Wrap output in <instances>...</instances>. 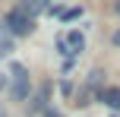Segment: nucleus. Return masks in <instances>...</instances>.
I'll use <instances>...</instances> for the list:
<instances>
[{
    "label": "nucleus",
    "mask_w": 120,
    "mask_h": 117,
    "mask_svg": "<svg viewBox=\"0 0 120 117\" xmlns=\"http://www.w3.org/2000/svg\"><path fill=\"white\" fill-rule=\"evenodd\" d=\"M3 29L10 32L13 38H22V35H32V29H35V22H32V16L25 10H13V13H6V19H3Z\"/></svg>",
    "instance_id": "f257e3e1"
},
{
    "label": "nucleus",
    "mask_w": 120,
    "mask_h": 117,
    "mask_svg": "<svg viewBox=\"0 0 120 117\" xmlns=\"http://www.w3.org/2000/svg\"><path fill=\"white\" fill-rule=\"evenodd\" d=\"M10 95L16 101L29 98V70H25L22 63H13L10 67Z\"/></svg>",
    "instance_id": "f03ea898"
},
{
    "label": "nucleus",
    "mask_w": 120,
    "mask_h": 117,
    "mask_svg": "<svg viewBox=\"0 0 120 117\" xmlns=\"http://www.w3.org/2000/svg\"><path fill=\"white\" fill-rule=\"evenodd\" d=\"M57 48H60V54H79L85 48V38H82V32H70V35L57 38Z\"/></svg>",
    "instance_id": "7ed1b4c3"
},
{
    "label": "nucleus",
    "mask_w": 120,
    "mask_h": 117,
    "mask_svg": "<svg viewBox=\"0 0 120 117\" xmlns=\"http://www.w3.org/2000/svg\"><path fill=\"white\" fill-rule=\"evenodd\" d=\"M19 10H25L32 19H35V16H41V13H51V0H22Z\"/></svg>",
    "instance_id": "20e7f679"
},
{
    "label": "nucleus",
    "mask_w": 120,
    "mask_h": 117,
    "mask_svg": "<svg viewBox=\"0 0 120 117\" xmlns=\"http://www.w3.org/2000/svg\"><path fill=\"white\" fill-rule=\"evenodd\" d=\"M48 95H51V86H41V89H38V95L32 98V105H29V114L48 111Z\"/></svg>",
    "instance_id": "39448f33"
},
{
    "label": "nucleus",
    "mask_w": 120,
    "mask_h": 117,
    "mask_svg": "<svg viewBox=\"0 0 120 117\" xmlns=\"http://www.w3.org/2000/svg\"><path fill=\"white\" fill-rule=\"evenodd\" d=\"M98 101L108 105L111 111H120V89H101L98 92Z\"/></svg>",
    "instance_id": "423d86ee"
},
{
    "label": "nucleus",
    "mask_w": 120,
    "mask_h": 117,
    "mask_svg": "<svg viewBox=\"0 0 120 117\" xmlns=\"http://www.w3.org/2000/svg\"><path fill=\"white\" fill-rule=\"evenodd\" d=\"M10 51H13V35L6 29H0V57H6Z\"/></svg>",
    "instance_id": "0eeeda50"
},
{
    "label": "nucleus",
    "mask_w": 120,
    "mask_h": 117,
    "mask_svg": "<svg viewBox=\"0 0 120 117\" xmlns=\"http://www.w3.org/2000/svg\"><path fill=\"white\" fill-rule=\"evenodd\" d=\"M60 16H63V22H70V19H79V16H82V6H79V10H66V13H60Z\"/></svg>",
    "instance_id": "6e6552de"
},
{
    "label": "nucleus",
    "mask_w": 120,
    "mask_h": 117,
    "mask_svg": "<svg viewBox=\"0 0 120 117\" xmlns=\"http://www.w3.org/2000/svg\"><path fill=\"white\" fill-rule=\"evenodd\" d=\"M3 89H10V76H3V73H0V92H3Z\"/></svg>",
    "instance_id": "1a4fd4ad"
},
{
    "label": "nucleus",
    "mask_w": 120,
    "mask_h": 117,
    "mask_svg": "<svg viewBox=\"0 0 120 117\" xmlns=\"http://www.w3.org/2000/svg\"><path fill=\"white\" fill-rule=\"evenodd\" d=\"M41 117H63V114H60V111H54V108H48V111H44Z\"/></svg>",
    "instance_id": "9d476101"
},
{
    "label": "nucleus",
    "mask_w": 120,
    "mask_h": 117,
    "mask_svg": "<svg viewBox=\"0 0 120 117\" xmlns=\"http://www.w3.org/2000/svg\"><path fill=\"white\" fill-rule=\"evenodd\" d=\"M114 44H117V48H120V32H117V35H114Z\"/></svg>",
    "instance_id": "9b49d317"
},
{
    "label": "nucleus",
    "mask_w": 120,
    "mask_h": 117,
    "mask_svg": "<svg viewBox=\"0 0 120 117\" xmlns=\"http://www.w3.org/2000/svg\"><path fill=\"white\" fill-rule=\"evenodd\" d=\"M0 117H10V114H6V111H3V105H0Z\"/></svg>",
    "instance_id": "f8f14e48"
},
{
    "label": "nucleus",
    "mask_w": 120,
    "mask_h": 117,
    "mask_svg": "<svg viewBox=\"0 0 120 117\" xmlns=\"http://www.w3.org/2000/svg\"><path fill=\"white\" fill-rule=\"evenodd\" d=\"M117 13H120V0H117Z\"/></svg>",
    "instance_id": "ddd939ff"
}]
</instances>
